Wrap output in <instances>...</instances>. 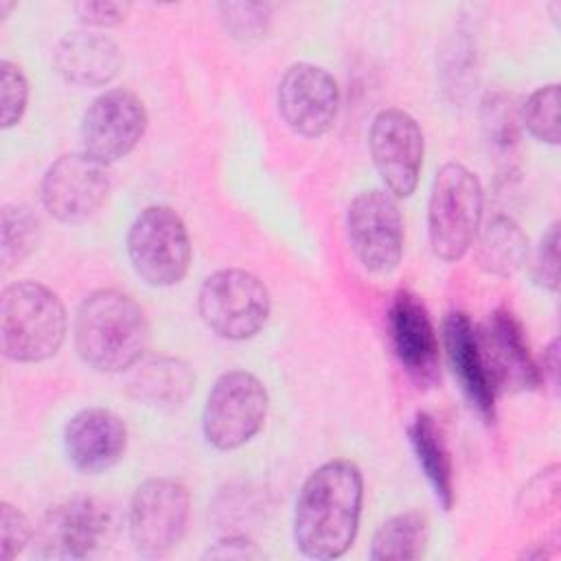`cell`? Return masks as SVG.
<instances>
[{
	"label": "cell",
	"mask_w": 561,
	"mask_h": 561,
	"mask_svg": "<svg viewBox=\"0 0 561 561\" xmlns=\"http://www.w3.org/2000/svg\"><path fill=\"white\" fill-rule=\"evenodd\" d=\"M364 482L344 458L320 465L302 484L294 511V539L311 559L342 557L355 541Z\"/></svg>",
	"instance_id": "obj_1"
},
{
	"label": "cell",
	"mask_w": 561,
	"mask_h": 561,
	"mask_svg": "<svg viewBox=\"0 0 561 561\" xmlns=\"http://www.w3.org/2000/svg\"><path fill=\"white\" fill-rule=\"evenodd\" d=\"M149 340L140 305L116 289L92 291L75 316V346L94 370L121 373L131 368Z\"/></svg>",
	"instance_id": "obj_2"
},
{
	"label": "cell",
	"mask_w": 561,
	"mask_h": 561,
	"mask_svg": "<svg viewBox=\"0 0 561 561\" xmlns=\"http://www.w3.org/2000/svg\"><path fill=\"white\" fill-rule=\"evenodd\" d=\"M66 337V309L48 287L20 280L0 298V348L11 362L53 357Z\"/></svg>",
	"instance_id": "obj_3"
},
{
	"label": "cell",
	"mask_w": 561,
	"mask_h": 561,
	"mask_svg": "<svg viewBox=\"0 0 561 561\" xmlns=\"http://www.w3.org/2000/svg\"><path fill=\"white\" fill-rule=\"evenodd\" d=\"M482 184L467 167L447 162L434 178L427 204V232L434 254L443 261L460 259L480 226Z\"/></svg>",
	"instance_id": "obj_4"
},
{
	"label": "cell",
	"mask_w": 561,
	"mask_h": 561,
	"mask_svg": "<svg viewBox=\"0 0 561 561\" xmlns=\"http://www.w3.org/2000/svg\"><path fill=\"white\" fill-rule=\"evenodd\" d=\"M199 316L226 340L256 335L270 316V291L252 272L228 267L210 274L199 289Z\"/></svg>",
	"instance_id": "obj_5"
},
{
	"label": "cell",
	"mask_w": 561,
	"mask_h": 561,
	"mask_svg": "<svg viewBox=\"0 0 561 561\" xmlns=\"http://www.w3.org/2000/svg\"><path fill=\"white\" fill-rule=\"evenodd\" d=\"M127 254L145 283L156 287L180 283L191 263V241L184 221L169 206L145 208L129 226Z\"/></svg>",
	"instance_id": "obj_6"
},
{
	"label": "cell",
	"mask_w": 561,
	"mask_h": 561,
	"mask_svg": "<svg viewBox=\"0 0 561 561\" xmlns=\"http://www.w3.org/2000/svg\"><path fill=\"white\" fill-rule=\"evenodd\" d=\"M270 397L263 381L248 370L224 373L210 388L202 414L206 440L221 451L248 443L263 425Z\"/></svg>",
	"instance_id": "obj_7"
},
{
	"label": "cell",
	"mask_w": 561,
	"mask_h": 561,
	"mask_svg": "<svg viewBox=\"0 0 561 561\" xmlns=\"http://www.w3.org/2000/svg\"><path fill=\"white\" fill-rule=\"evenodd\" d=\"M191 508L188 489L173 478L142 482L129 504V535L140 554L160 557L184 535Z\"/></svg>",
	"instance_id": "obj_8"
},
{
	"label": "cell",
	"mask_w": 561,
	"mask_h": 561,
	"mask_svg": "<svg viewBox=\"0 0 561 561\" xmlns=\"http://www.w3.org/2000/svg\"><path fill=\"white\" fill-rule=\"evenodd\" d=\"M112 511L96 497H72L53 506L35 535L44 559H85L107 546Z\"/></svg>",
	"instance_id": "obj_9"
},
{
	"label": "cell",
	"mask_w": 561,
	"mask_h": 561,
	"mask_svg": "<svg viewBox=\"0 0 561 561\" xmlns=\"http://www.w3.org/2000/svg\"><path fill=\"white\" fill-rule=\"evenodd\" d=\"M348 241L359 263L375 274L392 272L403 254V219L392 195L359 193L346 213Z\"/></svg>",
	"instance_id": "obj_10"
},
{
	"label": "cell",
	"mask_w": 561,
	"mask_h": 561,
	"mask_svg": "<svg viewBox=\"0 0 561 561\" xmlns=\"http://www.w3.org/2000/svg\"><path fill=\"white\" fill-rule=\"evenodd\" d=\"M145 127L147 110L131 90H105L81 118V149L103 164L116 162L138 145Z\"/></svg>",
	"instance_id": "obj_11"
},
{
	"label": "cell",
	"mask_w": 561,
	"mask_h": 561,
	"mask_svg": "<svg viewBox=\"0 0 561 561\" xmlns=\"http://www.w3.org/2000/svg\"><path fill=\"white\" fill-rule=\"evenodd\" d=\"M110 193L103 162L88 153L57 158L42 180V204L61 224H81L92 217Z\"/></svg>",
	"instance_id": "obj_12"
},
{
	"label": "cell",
	"mask_w": 561,
	"mask_h": 561,
	"mask_svg": "<svg viewBox=\"0 0 561 561\" xmlns=\"http://www.w3.org/2000/svg\"><path fill=\"white\" fill-rule=\"evenodd\" d=\"M368 145L373 162L388 191L397 197L412 195L419 184L425 153L419 123L403 110H381L373 118Z\"/></svg>",
	"instance_id": "obj_13"
},
{
	"label": "cell",
	"mask_w": 561,
	"mask_h": 561,
	"mask_svg": "<svg viewBox=\"0 0 561 561\" xmlns=\"http://www.w3.org/2000/svg\"><path fill=\"white\" fill-rule=\"evenodd\" d=\"M340 110L335 79L320 66L294 64L278 83V112L302 136L327 134Z\"/></svg>",
	"instance_id": "obj_14"
},
{
	"label": "cell",
	"mask_w": 561,
	"mask_h": 561,
	"mask_svg": "<svg viewBox=\"0 0 561 561\" xmlns=\"http://www.w3.org/2000/svg\"><path fill=\"white\" fill-rule=\"evenodd\" d=\"M388 331L392 351L410 375L423 388L438 379V340L423 302L408 291L394 296L388 311Z\"/></svg>",
	"instance_id": "obj_15"
},
{
	"label": "cell",
	"mask_w": 561,
	"mask_h": 561,
	"mask_svg": "<svg viewBox=\"0 0 561 561\" xmlns=\"http://www.w3.org/2000/svg\"><path fill=\"white\" fill-rule=\"evenodd\" d=\"M66 454L83 473H101L114 467L127 449L125 421L105 408L77 412L64 432Z\"/></svg>",
	"instance_id": "obj_16"
},
{
	"label": "cell",
	"mask_w": 561,
	"mask_h": 561,
	"mask_svg": "<svg viewBox=\"0 0 561 561\" xmlns=\"http://www.w3.org/2000/svg\"><path fill=\"white\" fill-rule=\"evenodd\" d=\"M443 331L447 355L462 392L482 416L493 419L497 388L486 362L480 327H476L465 313L454 311L445 318Z\"/></svg>",
	"instance_id": "obj_17"
},
{
	"label": "cell",
	"mask_w": 561,
	"mask_h": 561,
	"mask_svg": "<svg viewBox=\"0 0 561 561\" xmlns=\"http://www.w3.org/2000/svg\"><path fill=\"white\" fill-rule=\"evenodd\" d=\"M486 362L500 390H530L539 383V370L528 353L522 324L506 309L495 311L484 327H480Z\"/></svg>",
	"instance_id": "obj_18"
},
{
	"label": "cell",
	"mask_w": 561,
	"mask_h": 561,
	"mask_svg": "<svg viewBox=\"0 0 561 561\" xmlns=\"http://www.w3.org/2000/svg\"><path fill=\"white\" fill-rule=\"evenodd\" d=\"M53 59L66 81L83 88L105 85L121 68V53L114 39L92 31L64 35L55 46Z\"/></svg>",
	"instance_id": "obj_19"
},
{
	"label": "cell",
	"mask_w": 561,
	"mask_h": 561,
	"mask_svg": "<svg viewBox=\"0 0 561 561\" xmlns=\"http://www.w3.org/2000/svg\"><path fill=\"white\" fill-rule=\"evenodd\" d=\"M195 375L191 368L173 357L138 359L131 366L127 388L131 397L153 408H180L191 394Z\"/></svg>",
	"instance_id": "obj_20"
},
{
	"label": "cell",
	"mask_w": 561,
	"mask_h": 561,
	"mask_svg": "<svg viewBox=\"0 0 561 561\" xmlns=\"http://www.w3.org/2000/svg\"><path fill=\"white\" fill-rule=\"evenodd\" d=\"M410 440L419 465L423 467V473L434 489L436 500L443 504L445 511H449V506L454 504V473L449 451L445 447L440 430L436 427V421L430 414L419 412L410 425Z\"/></svg>",
	"instance_id": "obj_21"
},
{
	"label": "cell",
	"mask_w": 561,
	"mask_h": 561,
	"mask_svg": "<svg viewBox=\"0 0 561 561\" xmlns=\"http://www.w3.org/2000/svg\"><path fill=\"white\" fill-rule=\"evenodd\" d=\"M427 546V519L416 511H405L386 519L370 546L373 561L421 559Z\"/></svg>",
	"instance_id": "obj_22"
},
{
	"label": "cell",
	"mask_w": 561,
	"mask_h": 561,
	"mask_svg": "<svg viewBox=\"0 0 561 561\" xmlns=\"http://www.w3.org/2000/svg\"><path fill=\"white\" fill-rule=\"evenodd\" d=\"M526 254V237L508 217L491 219L478 239V263L497 276L517 272Z\"/></svg>",
	"instance_id": "obj_23"
},
{
	"label": "cell",
	"mask_w": 561,
	"mask_h": 561,
	"mask_svg": "<svg viewBox=\"0 0 561 561\" xmlns=\"http://www.w3.org/2000/svg\"><path fill=\"white\" fill-rule=\"evenodd\" d=\"M2 248H0V261L2 267L9 270L13 265H20L39 241V221L26 206H4L2 208Z\"/></svg>",
	"instance_id": "obj_24"
},
{
	"label": "cell",
	"mask_w": 561,
	"mask_h": 561,
	"mask_svg": "<svg viewBox=\"0 0 561 561\" xmlns=\"http://www.w3.org/2000/svg\"><path fill=\"white\" fill-rule=\"evenodd\" d=\"M524 127L541 142L559 145V85L537 88L522 107Z\"/></svg>",
	"instance_id": "obj_25"
},
{
	"label": "cell",
	"mask_w": 561,
	"mask_h": 561,
	"mask_svg": "<svg viewBox=\"0 0 561 561\" xmlns=\"http://www.w3.org/2000/svg\"><path fill=\"white\" fill-rule=\"evenodd\" d=\"M28 101V81L22 72V68L9 59L0 61V121L2 127L9 129L13 127Z\"/></svg>",
	"instance_id": "obj_26"
},
{
	"label": "cell",
	"mask_w": 561,
	"mask_h": 561,
	"mask_svg": "<svg viewBox=\"0 0 561 561\" xmlns=\"http://www.w3.org/2000/svg\"><path fill=\"white\" fill-rule=\"evenodd\" d=\"M515 123H517L515 112L504 96L493 94L484 101V127H486V136L495 149L508 151L515 145V140H517Z\"/></svg>",
	"instance_id": "obj_27"
},
{
	"label": "cell",
	"mask_w": 561,
	"mask_h": 561,
	"mask_svg": "<svg viewBox=\"0 0 561 561\" xmlns=\"http://www.w3.org/2000/svg\"><path fill=\"white\" fill-rule=\"evenodd\" d=\"M221 15L226 26L234 37L250 39L265 31L270 22V7L267 4H252V2H228L221 4Z\"/></svg>",
	"instance_id": "obj_28"
},
{
	"label": "cell",
	"mask_w": 561,
	"mask_h": 561,
	"mask_svg": "<svg viewBox=\"0 0 561 561\" xmlns=\"http://www.w3.org/2000/svg\"><path fill=\"white\" fill-rule=\"evenodd\" d=\"M31 541V524L24 513L9 502L0 504V559H15Z\"/></svg>",
	"instance_id": "obj_29"
},
{
	"label": "cell",
	"mask_w": 561,
	"mask_h": 561,
	"mask_svg": "<svg viewBox=\"0 0 561 561\" xmlns=\"http://www.w3.org/2000/svg\"><path fill=\"white\" fill-rule=\"evenodd\" d=\"M533 272H535V280L541 287L557 291L559 287V224L557 221L541 237Z\"/></svg>",
	"instance_id": "obj_30"
},
{
	"label": "cell",
	"mask_w": 561,
	"mask_h": 561,
	"mask_svg": "<svg viewBox=\"0 0 561 561\" xmlns=\"http://www.w3.org/2000/svg\"><path fill=\"white\" fill-rule=\"evenodd\" d=\"M129 4L127 2H110V0H101V2H77L75 4V13L77 18L88 24V26H96V28H105V26H116L127 18Z\"/></svg>",
	"instance_id": "obj_31"
},
{
	"label": "cell",
	"mask_w": 561,
	"mask_h": 561,
	"mask_svg": "<svg viewBox=\"0 0 561 561\" xmlns=\"http://www.w3.org/2000/svg\"><path fill=\"white\" fill-rule=\"evenodd\" d=\"M206 554L213 559H256L261 557V550H256V546L250 539L232 535L219 539Z\"/></svg>",
	"instance_id": "obj_32"
}]
</instances>
